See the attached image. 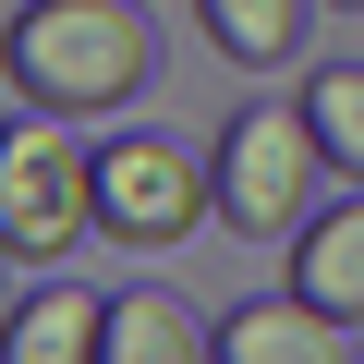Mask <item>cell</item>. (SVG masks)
I'll return each mask as SVG.
<instances>
[{"label":"cell","instance_id":"5","mask_svg":"<svg viewBox=\"0 0 364 364\" xmlns=\"http://www.w3.org/2000/svg\"><path fill=\"white\" fill-rule=\"evenodd\" d=\"M219 364H352V328L316 316L304 291H255L219 316Z\"/></svg>","mask_w":364,"mask_h":364},{"label":"cell","instance_id":"8","mask_svg":"<svg viewBox=\"0 0 364 364\" xmlns=\"http://www.w3.org/2000/svg\"><path fill=\"white\" fill-rule=\"evenodd\" d=\"M97 364H219V340H207V316L182 304V291H109Z\"/></svg>","mask_w":364,"mask_h":364},{"label":"cell","instance_id":"11","mask_svg":"<svg viewBox=\"0 0 364 364\" xmlns=\"http://www.w3.org/2000/svg\"><path fill=\"white\" fill-rule=\"evenodd\" d=\"M328 13H364V0H328Z\"/></svg>","mask_w":364,"mask_h":364},{"label":"cell","instance_id":"7","mask_svg":"<svg viewBox=\"0 0 364 364\" xmlns=\"http://www.w3.org/2000/svg\"><path fill=\"white\" fill-rule=\"evenodd\" d=\"M97 340H109V291H73V279L25 291V316H0V364H97Z\"/></svg>","mask_w":364,"mask_h":364},{"label":"cell","instance_id":"9","mask_svg":"<svg viewBox=\"0 0 364 364\" xmlns=\"http://www.w3.org/2000/svg\"><path fill=\"white\" fill-rule=\"evenodd\" d=\"M195 25H207V49H219V61L279 73V61L304 49V0H195Z\"/></svg>","mask_w":364,"mask_h":364},{"label":"cell","instance_id":"3","mask_svg":"<svg viewBox=\"0 0 364 364\" xmlns=\"http://www.w3.org/2000/svg\"><path fill=\"white\" fill-rule=\"evenodd\" d=\"M316 170H328V146H316L304 97H255V109H231V134H219V158H207V182H219V231H243V243H291V231L316 219Z\"/></svg>","mask_w":364,"mask_h":364},{"label":"cell","instance_id":"1","mask_svg":"<svg viewBox=\"0 0 364 364\" xmlns=\"http://www.w3.org/2000/svg\"><path fill=\"white\" fill-rule=\"evenodd\" d=\"M146 73H158V37L134 0H25L0 25V85L49 122L122 109V97H146Z\"/></svg>","mask_w":364,"mask_h":364},{"label":"cell","instance_id":"4","mask_svg":"<svg viewBox=\"0 0 364 364\" xmlns=\"http://www.w3.org/2000/svg\"><path fill=\"white\" fill-rule=\"evenodd\" d=\"M207 207H219V182H207V158L182 134H109L97 146V243L170 255V243L207 231Z\"/></svg>","mask_w":364,"mask_h":364},{"label":"cell","instance_id":"10","mask_svg":"<svg viewBox=\"0 0 364 364\" xmlns=\"http://www.w3.org/2000/svg\"><path fill=\"white\" fill-rule=\"evenodd\" d=\"M304 122H316L328 170L364 182V61H316V73H304Z\"/></svg>","mask_w":364,"mask_h":364},{"label":"cell","instance_id":"6","mask_svg":"<svg viewBox=\"0 0 364 364\" xmlns=\"http://www.w3.org/2000/svg\"><path fill=\"white\" fill-rule=\"evenodd\" d=\"M291 291L316 304V316H364V182H352V195L340 207H316L304 231H291Z\"/></svg>","mask_w":364,"mask_h":364},{"label":"cell","instance_id":"2","mask_svg":"<svg viewBox=\"0 0 364 364\" xmlns=\"http://www.w3.org/2000/svg\"><path fill=\"white\" fill-rule=\"evenodd\" d=\"M73 243H97V146L25 109V122H0V255L61 267Z\"/></svg>","mask_w":364,"mask_h":364}]
</instances>
